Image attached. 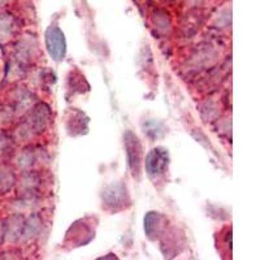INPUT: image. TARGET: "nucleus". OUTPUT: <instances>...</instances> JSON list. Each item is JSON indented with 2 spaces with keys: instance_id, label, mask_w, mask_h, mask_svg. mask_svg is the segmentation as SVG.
Here are the masks:
<instances>
[{
  "instance_id": "f257e3e1",
  "label": "nucleus",
  "mask_w": 260,
  "mask_h": 260,
  "mask_svg": "<svg viewBox=\"0 0 260 260\" xmlns=\"http://www.w3.org/2000/svg\"><path fill=\"white\" fill-rule=\"evenodd\" d=\"M124 143L130 171L134 177L136 176L138 177L141 173V164H142V146H141L138 137L130 130H127L124 134Z\"/></svg>"
},
{
  "instance_id": "f03ea898",
  "label": "nucleus",
  "mask_w": 260,
  "mask_h": 260,
  "mask_svg": "<svg viewBox=\"0 0 260 260\" xmlns=\"http://www.w3.org/2000/svg\"><path fill=\"white\" fill-rule=\"evenodd\" d=\"M46 46L50 56L55 61H61L67 52V42L64 32L57 26H50L46 31Z\"/></svg>"
},
{
  "instance_id": "423d86ee",
  "label": "nucleus",
  "mask_w": 260,
  "mask_h": 260,
  "mask_svg": "<svg viewBox=\"0 0 260 260\" xmlns=\"http://www.w3.org/2000/svg\"><path fill=\"white\" fill-rule=\"evenodd\" d=\"M11 183L12 182H9V175L7 173V171L0 168V190L8 189L11 186Z\"/></svg>"
},
{
  "instance_id": "20e7f679",
  "label": "nucleus",
  "mask_w": 260,
  "mask_h": 260,
  "mask_svg": "<svg viewBox=\"0 0 260 260\" xmlns=\"http://www.w3.org/2000/svg\"><path fill=\"white\" fill-rule=\"evenodd\" d=\"M161 226V216L157 212H148L145 217V232L150 238H155L159 234Z\"/></svg>"
},
{
  "instance_id": "7ed1b4c3",
  "label": "nucleus",
  "mask_w": 260,
  "mask_h": 260,
  "mask_svg": "<svg viewBox=\"0 0 260 260\" xmlns=\"http://www.w3.org/2000/svg\"><path fill=\"white\" fill-rule=\"evenodd\" d=\"M169 155L168 151L164 148H154L146 156L145 168L150 177H159L164 175L166 169L168 168Z\"/></svg>"
},
{
  "instance_id": "39448f33",
  "label": "nucleus",
  "mask_w": 260,
  "mask_h": 260,
  "mask_svg": "<svg viewBox=\"0 0 260 260\" xmlns=\"http://www.w3.org/2000/svg\"><path fill=\"white\" fill-rule=\"evenodd\" d=\"M125 190L122 186H118V185H112L110 189L106 190V202L108 206H112V207H117L118 204H122L124 202V195Z\"/></svg>"
}]
</instances>
